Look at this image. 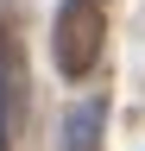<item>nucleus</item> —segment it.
Wrapping results in <instances>:
<instances>
[{
	"label": "nucleus",
	"mask_w": 145,
	"mask_h": 151,
	"mask_svg": "<svg viewBox=\"0 0 145 151\" xmlns=\"http://www.w3.org/2000/svg\"><path fill=\"white\" fill-rule=\"evenodd\" d=\"M50 50H57V69L69 82H82L107 50V6L101 0H63L57 25H50Z\"/></svg>",
	"instance_id": "1"
},
{
	"label": "nucleus",
	"mask_w": 145,
	"mask_h": 151,
	"mask_svg": "<svg viewBox=\"0 0 145 151\" xmlns=\"http://www.w3.org/2000/svg\"><path fill=\"white\" fill-rule=\"evenodd\" d=\"M101 139H107V101L82 94L69 107V120H63V151H101Z\"/></svg>",
	"instance_id": "2"
}]
</instances>
